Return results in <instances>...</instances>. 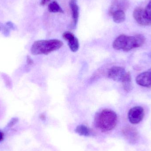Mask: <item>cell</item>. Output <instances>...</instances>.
<instances>
[{
	"mask_svg": "<svg viewBox=\"0 0 151 151\" xmlns=\"http://www.w3.org/2000/svg\"><path fill=\"white\" fill-rule=\"evenodd\" d=\"M145 41V37L142 35L133 36L122 35L114 40L113 47L116 50H122L127 52L142 46Z\"/></svg>",
	"mask_w": 151,
	"mask_h": 151,
	"instance_id": "obj_1",
	"label": "cell"
},
{
	"mask_svg": "<svg viewBox=\"0 0 151 151\" xmlns=\"http://www.w3.org/2000/svg\"><path fill=\"white\" fill-rule=\"evenodd\" d=\"M118 118L115 112L110 109H104L97 114L95 117L96 127L102 132L113 129L117 125Z\"/></svg>",
	"mask_w": 151,
	"mask_h": 151,
	"instance_id": "obj_2",
	"label": "cell"
},
{
	"mask_svg": "<svg viewBox=\"0 0 151 151\" xmlns=\"http://www.w3.org/2000/svg\"><path fill=\"white\" fill-rule=\"evenodd\" d=\"M63 45V42L56 39L38 40L32 45L31 53L34 55H47L61 48Z\"/></svg>",
	"mask_w": 151,
	"mask_h": 151,
	"instance_id": "obj_3",
	"label": "cell"
},
{
	"mask_svg": "<svg viewBox=\"0 0 151 151\" xmlns=\"http://www.w3.org/2000/svg\"><path fill=\"white\" fill-rule=\"evenodd\" d=\"M108 77L110 79L123 83L124 89L129 91L131 89V77L129 72H127L123 67L114 66L110 69Z\"/></svg>",
	"mask_w": 151,
	"mask_h": 151,
	"instance_id": "obj_4",
	"label": "cell"
},
{
	"mask_svg": "<svg viewBox=\"0 0 151 151\" xmlns=\"http://www.w3.org/2000/svg\"><path fill=\"white\" fill-rule=\"evenodd\" d=\"M144 110L140 106H134L129 110L128 118L130 123L137 124L142 121L144 117Z\"/></svg>",
	"mask_w": 151,
	"mask_h": 151,
	"instance_id": "obj_5",
	"label": "cell"
},
{
	"mask_svg": "<svg viewBox=\"0 0 151 151\" xmlns=\"http://www.w3.org/2000/svg\"><path fill=\"white\" fill-rule=\"evenodd\" d=\"M133 17L137 22L141 25H151V21L146 16L145 9L143 8H136L133 12Z\"/></svg>",
	"mask_w": 151,
	"mask_h": 151,
	"instance_id": "obj_6",
	"label": "cell"
},
{
	"mask_svg": "<svg viewBox=\"0 0 151 151\" xmlns=\"http://www.w3.org/2000/svg\"><path fill=\"white\" fill-rule=\"evenodd\" d=\"M63 36V39L68 42L71 50L72 52H76L79 48V42L77 38L70 32H65Z\"/></svg>",
	"mask_w": 151,
	"mask_h": 151,
	"instance_id": "obj_7",
	"label": "cell"
},
{
	"mask_svg": "<svg viewBox=\"0 0 151 151\" xmlns=\"http://www.w3.org/2000/svg\"><path fill=\"white\" fill-rule=\"evenodd\" d=\"M137 83L146 88L151 87V69L142 73L136 78Z\"/></svg>",
	"mask_w": 151,
	"mask_h": 151,
	"instance_id": "obj_8",
	"label": "cell"
},
{
	"mask_svg": "<svg viewBox=\"0 0 151 151\" xmlns=\"http://www.w3.org/2000/svg\"><path fill=\"white\" fill-rule=\"evenodd\" d=\"M129 7V2L128 0H114L109 11L110 15L116 11L122 10L125 12Z\"/></svg>",
	"mask_w": 151,
	"mask_h": 151,
	"instance_id": "obj_9",
	"label": "cell"
},
{
	"mask_svg": "<svg viewBox=\"0 0 151 151\" xmlns=\"http://www.w3.org/2000/svg\"><path fill=\"white\" fill-rule=\"evenodd\" d=\"M125 137L131 143L134 144L138 140L139 135L136 129L130 127L125 128L123 130Z\"/></svg>",
	"mask_w": 151,
	"mask_h": 151,
	"instance_id": "obj_10",
	"label": "cell"
},
{
	"mask_svg": "<svg viewBox=\"0 0 151 151\" xmlns=\"http://www.w3.org/2000/svg\"><path fill=\"white\" fill-rule=\"evenodd\" d=\"M69 4L71 11L73 20V27H75L78 23L79 16V8L77 4V0H70Z\"/></svg>",
	"mask_w": 151,
	"mask_h": 151,
	"instance_id": "obj_11",
	"label": "cell"
},
{
	"mask_svg": "<svg viewBox=\"0 0 151 151\" xmlns=\"http://www.w3.org/2000/svg\"><path fill=\"white\" fill-rule=\"evenodd\" d=\"M111 16H112L114 21L117 24L122 23L126 19V14L123 11H116L114 12Z\"/></svg>",
	"mask_w": 151,
	"mask_h": 151,
	"instance_id": "obj_12",
	"label": "cell"
},
{
	"mask_svg": "<svg viewBox=\"0 0 151 151\" xmlns=\"http://www.w3.org/2000/svg\"><path fill=\"white\" fill-rule=\"evenodd\" d=\"M76 133L81 136L88 137L91 134V131L89 128L85 125H79L75 129Z\"/></svg>",
	"mask_w": 151,
	"mask_h": 151,
	"instance_id": "obj_13",
	"label": "cell"
},
{
	"mask_svg": "<svg viewBox=\"0 0 151 151\" xmlns=\"http://www.w3.org/2000/svg\"><path fill=\"white\" fill-rule=\"evenodd\" d=\"M48 10L49 12L51 13H64L63 10L61 8L58 3L55 1H54L49 4Z\"/></svg>",
	"mask_w": 151,
	"mask_h": 151,
	"instance_id": "obj_14",
	"label": "cell"
},
{
	"mask_svg": "<svg viewBox=\"0 0 151 151\" xmlns=\"http://www.w3.org/2000/svg\"><path fill=\"white\" fill-rule=\"evenodd\" d=\"M145 11L146 16L151 21V0L145 9Z\"/></svg>",
	"mask_w": 151,
	"mask_h": 151,
	"instance_id": "obj_15",
	"label": "cell"
},
{
	"mask_svg": "<svg viewBox=\"0 0 151 151\" xmlns=\"http://www.w3.org/2000/svg\"><path fill=\"white\" fill-rule=\"evenodd\" d=\"M50 1V0H41L40 2L41 5H42V6L45 5V4H47Z\"/></svg>",
	"mask_w": 151,
	"mask_h": 151,
	"instance_id": "obj_16",
	"label": "cell"
},
{
	"mask_svg": "<svg viewBox=\"0 0 151 151\" xmlns=\"http://www.w3.org/2000/svg\"><path fill=\"white\" fill-rule=\"evenodd\" d=\"M4 138V134L3 133H2L0 131V142L2 141Z\"/></svg>",
	"mask_w": 151,
	"mask_h": 151,
	"instance_id": "obj_17",
	"label": "cell"
}]
</instances>
